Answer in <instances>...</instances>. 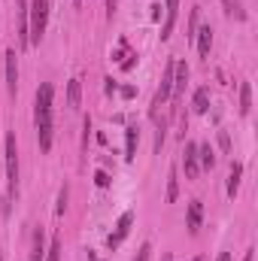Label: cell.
Segmentation results:
<instances>
[{
	"mask_svg": "<svg viewBox=\"0 0 258 261\" xmlns=\"http://www.w3.org/2000/svg\"><path fill=\"white\" fill-rule=\"evenodd\" d=\"M46 21H49V0H31L28 3V37H31V46H37L43 40Z\"/></svg>",
	"mask_w": 258,
	"mask_h": 261,
	"instance_id": "6da1fadb",
	"label": "cell"
},
{
	"mask_svg": "<svg viewBox=\"0 0 258 261\" xmlns=\"http://www.w3.org/2000/svg\"><path fill=\"white\" fill-rule=\"evenodd\" d=\"M3 155H6V179H9V195L18 189V149H15V134L9 130L3 140Z\"/></svg>",
	"mask_w": 258,
	"mask_h": 261,
	"instance_id": "7a4b0ae2",
	"label": "cell"
},
{
	"mask_svg": "<svg viewBox=\"0 0 258 261\" xmlns=\"http://www.w3.org/2000/svg\"><path fill=\"white\" fill-rule=\"evenodd\" d=\"M52 97H55V88H52L49 82H43V85L37 88V110H34L37 122H49V119H52Z\"/></svg>",
	"mask_w": 258,
	"mask_h": 261,
	"instance_id": "3957f363",
	"label": "cell"
},
{
	"mask_svg": "<svg viewBox=\"0 0 258 261\" xmlns=\"http://www.w3.org/2000/svg\"><path fill=\"white\" fill-rule=\"evenodd\" d=\"M173 64L176 61H167V67H164V76H161V85H158V94H155V107H161L164 100H170V91H173Z\"/></svg>",
	"mask_w": 258,
	"mask_h": 261,
	"instance_id": "277c9868",
	"label": "cell"
},
{
	"mask_svg": "<svg viewBox=\"0 0 258 261\" xmlns=\"http://www.w3.org/2000/svg\"><path fill=\"white\" fill-rule=\"evenodd\" d=\"M186 82H189V64H186V61H176V64H173V91H170V97H173V100H179V97H183Z\"/></svg>",
	"mask_w": 258,
	"mask_h": 261,
	"instance_id": "5b68a950",
	"label": "cell"
},
{
	"mask_svg": "<svg viewBox=\"0 0 258 261\" xmlns=\"http://www.w3.org/2000/svg\"><path fill=\"white\" fill-rule=\"evenodd\" d=\"M176 15H179V0H167V3H164V24H161V40H167V37L173 34Z\"/></svg>",
	"mask_w": 258,
	"mask_h": 261,
	"instance_id": "8992f818",
	"label": "cell"
},
{
	"mask_svg": "<svg viewBox=\"0 0 258 261\" xmlns=\"http://www.w3.org/2000/svg\"><path fill=\"white\" fill-rule=\"evenodd\" d=\"M183 167H186V179H197V173H200V164H197V143H186Z\"/></svg>",
	"mask_w": 258,
	"mask_h": 261,
	"instance_id": "52a82bcc",
	"label": "cell"
},
{
	"mask_svg": "<svg viewBox=\"0 0 258 261\" xmlns=\"http://www.w3.org/2000/svg\"><path fill=\"white\" fill-rule=\"evenodd\" d=\"M18 88V67H15V49H6V91L15 94Z\"/></svg>",
	"mask_w": 258,
	"mask_h": 261,
	"instance_id": "ba28073f",
	"label": "cell"
},
{
	"mask_svg": "<svg viewBox=\"0 0 258 261\" xmlns=\"http://www.w3.org/2000/svg\"><path fill=\"white\" fill-rule=\"evenodd\" d=\"M131 225H134V213H125L122 219H119V225H116V234L110 237V249H116L125 237H128V231H131Z\"/></svg>",
	"mask_w": 258,
	"mask_h": 261,
	"instance_id": "9c48e42d",
	"label": "cell"
},
{
	"mask_svg": "<svg viewBox=\"0 0 258 261\" xmlns=\"http://www.w3.org/2000/svg\"><path fill=\"white\" fill-rule=\"evenodd\" d=\"M197 52H200V58H210V49H213V28L210 24H203V28H197Z\"/></svg>",
	"mask_w": 258,
	"mask_h": 261,
	"instance_id": "30bf717a",
	"label": "cell"
},
{
	"mask_svg": "<svg viewBox=\"0 0 258 261\" xmlns=\"http://www.w3.org/2000/svg\"><path fill=\"white\" fill-rule=\"evenodd\" d=\"M200 222H203V203H200V200H192V203H189V216H186V225H189L192 234H197Z\"/></svg>",
	"mask_w": 258,
	"mask_h": 261,
	"instance_id": "8fae6325",
	"label": "cell"
},
{
	"mask_svg": "<svg viewBox=\"0 0 258 261\" xmlns=\"http://www.w3.org/2000/svg\"><path fill=\"white\" fill-rule=\"evenodd\" d=\"M31 261H46V234L43 228L34 231V246H31Z\"/></svg>",
	"mask_w": 258,
	"mask_h": 261,
	"instance_id": "7c38bea8",
	"label": "cell"
},
{
	"mask_svg": "<svg viewBox=\"0 0 258 261\" xmlns=\"http://www.w3.org/2000/svg\"><path fill=\"white\" fill-rule=\"evenodd\" d=\"M240 176H243V164L234 161L231 164V173H228V197H237V192H240Z\"/></svg>",
	"mask_w": 258,
	"mask_h": 261,
	"instance_id": "4fadbf2b",
	"label": "cell"
},
{
	"mask_svg": "<svg viewBox=\"0 0 258 261\" xmlns=\"http://www.w3.org/2000/svg\"><path fill=\"white\" fill-rule=\"evenodd\" d=\"M79 97H82V79H70V85H67V107L79 110Z\"/></svg>",
	"mask_w": 258,
	"mask_h": 261,
	"instance_id": "5bb4252c",
	"label": "cell"
},
{
	"mask_svg": "<svg viewBox=\"0 0 258 261\" xmlns=\"http://www.w3.org/2000/svg\"><path fill=\"white\" fill-rule=\"evenodd\" d=\"M192 110L197 113V116H203V113L210 110V88H197V91H194Z\"/></svg>",
	"mask_w": 258,
	"mask_h": 261,
	"instance_id": "9a60e30c",
	"label": "cell"
},
{
	"mask_svg": "<svg viewBox=\"0 0 258 261\" xmlns=\"http://www.w3.org/2000/svg\"><path fill=\"white\" fill-rule=\"evenodd\" d=\"M249 110H252V85L243 82L240 85V116H249Z\"/></svg>",
	"mask_w": 258,
	"mask_h": 261,
	"instance_id": "2e32d148",
	"label": "cell"
},
{
	"mask_svg": "<svg viewBox=\"0 0 258 261\" xmlns=\"http://www.w3.org/2000/svg\"><path fill=\"white\" fill-rule=\"evenodd\" d=\"M197 164H200V167H207V170H213V164H216V155H213L210 143L197 146Z\"/></svg>",
	"mask_w": 258,
	"mask_h": 261,
	"instance_id": "e0dca14e",
	"label": "cell"
},
{
	"mask_svg": "<svg viewBox=\"0 0 258 261\" xmlns=\"http://www.w3.org/2000/svg\"><path fill=\"white\" fill-rule=\"evenodd\" d=\"M137 143H140L137 125H128V130H125V152H128V158H134V155H137Z\"/></svg>",
	"mask_w": 258,
	"mask_h": 261,
	"instance_id": "ac0fdd59",
	"label": "cell"
},
{
	"mask_svg": "<svg viewBox=\"0 0 258 261\" xmlns=\"http://www.w3.org/2000/svg\"><path fill=\"white\" fill-rule=\"evenodd\" d=\"M222 6H225V12H228V15H234L237 21H243V18H246V12H243L240 0H222Z\"/></svg>",
	"mask_w": 258,
	"mask_h": 261,
	"instance_id": "d6986e66",
	"label": "cell"
},
{
	"mask_svg": "<svg viewBox=\"0 0 258 261\" xmlns=\"http://www.w3.org/2000/svg\"><path fill=\"white\" fill-rule=\"evenodd\" d=\"M176 195H179V179H176V170H170V176H167V203H173L176 200Z\"/></svg>",
	"mask_w": 258,
	"mask_h": 261,
	"instance_id": "ffe728a7",
	"label": "cell"
},
{
	"mask_svg": "<svg viewBox=\"0 0 258 261\" xmlns=\"http://www.w3.org/2000/svg\"><path fill=\"white\" fill-rule=\"evenodd\" d=\"M46 261H61V240H58V237H55L52 246L46 249Z\"/></svg>",
	"mask_w": 258,
	"mask_h": 261,
	"instance_id": "44dd1931",
	"label": "cell"
},
{
	"mask_svg": "<svg viewBox=\"0 0 258 261\" xmlns=\"http://www.w3.org/2000/svg\"><path fill=\"white\" fill-rule=\"evenodd\" d=\"M64 210H67V186L61 189V195H58V206H55V213L64 216Z\"/></svg>",
	"mask_w": 258,
	"mask_h": 261,
	"instance_id": "7402d4cb",
	"label": "cell"
},
{
	"mask_svg": "<svg viewBox=\"0 0 258 261\" xmlns=\"http://www.w3.org/2000/svg\"><path fill=\"white\" fill-rule=\"evenodd\" d=\"M149 252H152V243H143V246H140V252H137V258H134V261H149Z\"/></svg>",
	"mask_w": 258,
	"mask_h": 261,
	"instance_id": "603a6c76",
	"label": "cell"
},
{
	"mask_svg": "<svg viewBox=\"0 0 258 261\" xmlns=\"http://www.w3.org/2000/svg\"><path fill=\"white\" fill-rule=\"evenodd\" d=\"M219 146H222L225 152H231V137H228V130H219Z\"/></svg>",
	"mask_w": 258,
	"mask_h": 261,
	"instance_id": "cb8c5ba5",
	"label": "cell"
},
{
	"mask_svg": "<svg viewBox=\"0 0 258 261\" xmlns=\"http://www.w3.org/2000/svg\"><path fill=\"white\" fill-rule=\"evenodd\" d=\"M94 182H97L100 189H107V186H110V173H104V170H97V173H94Z\"/></svg>",
	"mask_w": 258,
	"mask_h": 261,
	"instance_id": "d4e9b609",
	"label": "cell"
},
{
	"mask_svg": "<svg viewBox=\"0 0 258 261\" xmlns=\"http://www.w3.org/2000/svg\"><path fill=\"white\" fill-rule=\"evenodd\" d=\"M197 34V9H192V21H189V37Z\"/></svg>",
	"mask_w": 258,
	"mask_h": 261,
	"instance_id": "484cf974",
	"label": "cell"
},
{
	"mask_svg": "<svg viewBox=\"0 0 258 261\" xmlns=\"http://www.w3.org/2000/svg\"><path fill=\"white\" fill-rule=\"evenodd\" d=\"M134 94H137V91H134V85H125V88H122V97H134Z\"/></svg>",
	"mask_w": 258,
	"mask_h": 261,
	"instance_id": "4316f807",
	"label": "cell"
},
{
	"mask_svg": "<svg viewBox=\"0 0 258 261\" xmlns=\"http://www.w3.org/2000/svg\"><path fill=\"white\" fill-rule=\"evenodd\" d=\"M216 261H231V255H228V252H222V255H219Z\"/></svg>",
	"mask_w": 258,
	"mask_h": 261,
	"instance_id": "83f0119b",
	"label": "cell"
},
{
	"mask_svg": "<svg viewBox=\"0 0 258 261\" xmlns=\"http://www.w3.org/2000/svg\"><path fill=\"white\" fill-rule=\"evenodd\" d=\"M243 261H252V249H246V255H243Z\"/></svg>",
	"mask_w": 258,
	"mask_h": 261,
	"instance_id": "f1b7e54d",
	"label": "cell"
},
{
	"mask_svg": "<svg viewBox=\"0 0 258 261\" xmlns=\"http://www.w3.org/2000/svg\"><path fill=\"white\" fill-rule=\"evenodd\" d=\"M161 261H173V255H170V252H164V255H161Z\"/></svg>",
	"mask_w": 258,
	"mask_h": 261,
	"instance_id": "f546056e",
	"label": "cell"
},
{
	"mask_svg": "<svg viewBox=\"0 0 258 261\" xmlns=\"http://www.w3.org/2000/svg\"><path fill=\"white\" fill-rule=\"evenodd\" d=\"M18 9H28V0H18Z\"/></svg>",
	"mask_w": 258,
	"mask_h": 261,
	"instance_id": "4dcf8cb0",
	"label": "cell"
},
{
	"mask_svg": "<svg viewBox=\"0 0 258 261\" xmlns=\"http://www.w3.org/2000/svg\"><path fill=\"white\" fill-rule=\"evenodd\" d=\"M88 261H100V258H97V255H94V252H88Z\"/></svg>",
	"mask_w": 258,
	"mask_h": 261,
	"instance_id": "1f68e13d",
	"label": "cell"
},
{
	"mask_svg": "<svg viewBox=\"0 0 258 261\" xmlns=\"http://www.w3.org/2000/svg\"><path fill=\"white\" fill-rule=\"evenodd\" d=\"M194 261H207V258H203V255H197V258H194Z\"/></svg>",
	"mask_w": 258,
	"mask_h": 261,
	"instance_id": "d6a6232c",
	"label": "cell"
},
{
	"mask_svg": "<svg viewBox=\"0 0 258 261\" xmlns=\"http://www.w3.org/2000/svg\"><path fill=\"white\" fill-rule=\"evenodd\" d=\"M0 261H3V249H0Z\"/></svg>",
	"mask_w": 258,
	"mask_h": 261,
	"instance_id": "836d02e7",
	"label": "cell"
},
{
	"mask_svg": "<svg viewBox=\"0 0 258 261\" xmlns=\"http://www.w3.org/2000/svg\"><path fill=\"white\" fill-rule=\"evenodd\" d=\"M76 3H79V0H76Z\"/></svg>",
	"mask_w": 258,
	"mask_h": 261,
	"instance_id": "e575fe53",
	"label": "cell"
}]
</instances>
